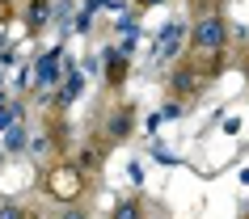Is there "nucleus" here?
I'll list each match as a JSON object with an SVG mask.
<instances>
[{"label":"nucleus","instance_id":"f257e3e1","mask_svg":"<svg viewBox=\"0 0 249 219\" xmlns=\"http://www.w3.org/2000/svg\"><path fill=\"white\" fill-rule=\"evenodd\" d=\"M195 42L203 47V51H220L224 42H228V26H224V17H207V21H198Z\"/></svg>","mask_w":249,"mask_h":219},{"label":"nucleus","instance_id":"f03ea898","mask_svg":"<svg viewBox=\"0 0 249 219\" xmlns=\"http://www.w3.org/2000/svg\"><path fill=\"white\" fill-rule=\"evenodd\" d=\"M182 47V21H169V26H160V38L152 42V55L157 59H173Z\"/></svg>","mask_w":249,"mask_h":219},{"label":"nucleus","instance_id":"7ed1b4c3","mask_svg":"<svg viewBox=\"0 0 249 219\" xmlns=\"http://www.w3.org/2000/svg\"><path fill=\"white\" fill-rule=\"evenodd\" d=\"M59 59H64L59 51H47V55L38 59V67H34V76H38V84H42V89H51V84H55V76H59V67H64Z\"/></svg>","mask_w":249,"mask_h":219},{"label":"nucleus","instance_id":"20e7f679","mask_svg":"<svg viewBox=\"0 0 249 219\" xmlns=\"http://www.w3.org/2000/svg\"><path fill=\"white\" fill-rule=\"evenodd\" d=\"M106 67H110V72H106V76H110V84H118V80L127 76V55L118 51V47H110V51H106Z\"/></svg>","mask_w":249,"mask_h":219},{"label":"nucleus","instance_id":"39448f33","mask_svg":"<svg viewBox=\"0 0 249 219\" xmlns=\"http://www.w3.org/2000/svg\"><path fill=\"white\" fill-rule=\"evenodd\" d=\"M135 34H140V26H135L131 17H123V21H118V51H123V55L135 47Z\"/></svg>","mask_w":249,"mask_h":219},{"label":"nucleus","instance_id":"423d86ee","mask_svg":"<svg viewBox=\"0 0 249 219\" xmlns=\"http://www.w3.org/2000/svg\"><path fill=\"white\" fill-rule=\"evenodd\" d=\"M4 148H9V152H21V148H26V127H21V122L4 131Z\"/></svg>","mask_w":249,"mask_h":219},{"label":"nucleus","instance_id":"0eeeda50","mask_svg":"<svg viewBox=\"0 0 249 219\" xmlns=\"http://www.w3.org/2000/svg\"><path fill=\"white\" fill-rule=\"evenodd\" d=\"M76 93H80V76L72 72V76H68V84L59 89V97H55V101H59V105H68V101H76Z\"/></svg>","mask_w":249,"mask_h":219},{"label":"nucleus","instance_id":"6e6552de","mask_svg":"<svg viewBox=\"0 0 249 219\" xmlns=\"http://www.w3.org/2000/svg\"><path fill=\"white\" fill-rule=\"evenodd\" d=\"M127 131H131V114L123 110V114H114V118H110V135H114V139H123Z\"/></svg>","mask_w":249,"mask_h":219},{"label":"nucleus","instance_id":"1a4fd4ad","mask_svg":"<svg viewBox=\"0 0 249 219\" xmlns=\"http://www.w3.org/2000/svg\"><path fill=\"white\" fill-rule=\"evenodd\" d=\"M114 219H140V202H135V198H123V202L114 206Z\"/></svg>","mask_w":249,"mask_h":219},{"label":"nucleus","instance_id":"9d476101","mask_svg":"<svg viewBox=\"0 0 249 219\" xmlns=\"http://www.w3.org/2000/svg\"><path fill=\"white\" fill-rule=\"evenodd\" d=\"M47 13H51V4H47V0H34V4H30V26L38 30L42 21H47Z\"/></svg>","mask_w":249,"mask_h":219},{"label":"nucleus","instance_id":"9b49d317","mask_svg":"<svg viewBox=\"0 0 249 219\" xmlns=\"http://www.w3.org/2000/svg\"><path fill=\"white\" fill-rule=\"evenodd\" d=\"M17 118H21V110H17V105H0V131L17 127Z\"/></svg>","mask_w":249,"mask_h":219},{"label":"nucleus","instance_id":"f8f14e48","mask_svg":"<svg viewBox=\"0 0 249 219\" xmlns=\"http://www.w3.org/2000/svg\"><path fill=\"white\" fill-rule=\"evenodd\" d=\"M0 219H26V211H21V206H13V202H9V206H0Z\"/></svg>","mask_w":249,"mask_h":219},{"label":"nucleus","instance_id":"ddd939ff","mask_svg":"<svg viewBox=\"0 0 249 219\" xmlns=\"http://www.w3.org/2000/svg\"><path fill=\"white\" fill-rule=\"evenodd\" d=\"M93 26V13H89V9H80V17H76V30H80V34H85V30H89Z\"/></svg>","mask_w":249,"mask_h":219},{"label":"nucleus","instance_id":"4468645a","mask_svg":"<svg viewBox=\"0 0 249 219\" xmlns=\"http://www.w3.org/2000/svg\"><path fill=\"white\" fill-rule=\"evenodd\" d=\"M64 219H85V215H80V211H72V215H64Z\"/></svg>","mask_w":249,"mask_h":219},{"label":"nucleus","instance_id":"2eb2a0df","mask_svg":"<svg viewBox=\"0 0 249 219\" xmlns=\"http://www.w3.org/2000/svg\"><path fill=\"white\" fill-rule=\"evenodd\" d=\"M140 4H160V0H140Z\"/></svg>","mask_w":249,"mask_h":219},{"label":"nucleus","instance_id":"dca6fc26","mask_svg":"<svg viewBox=\"0 0 249 219\" xmlns=\"http://www.w3.org/2000/svg\"><path fill=\"white\" fill-rule=\"evenodd\" d=\"M0 105H4V101H0Z\"/></svg>","mask_w":249,"mask_h":219}]
</instances>
